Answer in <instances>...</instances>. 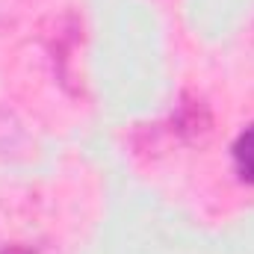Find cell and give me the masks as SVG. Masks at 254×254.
Masks as SVG:
<instances>
[{"label":"cell","instance_id":"7a4b0ae2","mask_svg":"<svg viewBox=\"0 0 254 254\" xmlns=\"http://www.w3.org/2000/svg\"><path fill=\"white\" fill-rule=\"evenodd\" d=\"M3 254H27V252H21V249H15V252H3Z\"/></svg>","mask_w":254,"mask_h":254},{"label":"cell","instance_id":"6da1fadb","mask_svg":"<svg viewBox=\"0 0 254 254\" xmlns=\"http://www.w3.org/2000/svg\"><path fill=\"white\" fill-rule=\"evenodd\" d=\"M231 157H234V172L243 184L254 187V125H249L234 142L231 148Z\"/></svg>","mask_w":254,"mask_h":254}]
</instances>
